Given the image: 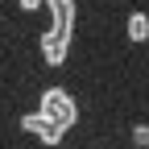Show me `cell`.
<instances>
[{
    "mask_svg": "<svg viewBox=\"0 0 149 149\" xmlns=\"http://www.w3.org/2000/svg\"><path fill=\"white\" fill-rule=\"evenodd\" d=\"M50 13H54V29L62 33L74 29V0H50Z\"/></svg>",
    "mask_w": 149,
    "mask_h": 149,
    "instance_id": "277c9868",
    "label": "cell"
},
{
    "mask_svg": "<svg viewBox=\"0 0 149 149\" xmlns=\"http://www.w3.org/2000/svg\"><path fill=\"white\" fill-rule=\"evenodd\" d=\"M128 37H133V42H145V37H149V17L145 13H133V17H128Z\"/></svg>",
    "mask_w": 149,
    "mask_h": 149,
    "instance_id": "5b68a950",
    "label": "cell"
},
{
    "mask_svg": "<svg viewBox=\"0 0 149 149\" xmlns=\"http://www.w3.org/2000/svg\"><path fill=\"white\" fill-rule=\"evenodd\" d=\"M66 50H70V33H62V29H46L42 33V58L50 62V66H62L66 62Z\"/></svg>",
    "mask_w": 149,
    "mask_h": 149,
    "instance_id": "3957f363",
    "label": "cell"
},
{
    "mask_svg": "<svg viewBox=\"0 0 149 149\" xmlns=\"http://www.w3.org/2000/svg\"><path fill=\"white\" fill-rule=\"evenodd\" d=\"M42 112H46L50 120H58L62 128H70L74 116H79V108H74V100H70V91H62V87H46V91H42Z\"/></svg>",
    "mask_w": 149,
    "mask_h": 149,
    "instance_id": "6da1fadb",
    "label": "cell"
},
{
    "mask_svg": "<svg viewBox=\"0 0 149 149\" xmlns=\"http://www.w3.org/2000/svg\"><path fill=\"white\" fill-rule=\"evenodd\" d=\"M21 128H25V133H33V137H42L46 145H58V141L66 137V128H62L58 120H50L46 112H29V116L21 120Z\"/></svg>",
    "mask_w": 149,
    "mask_h": 149,
    "instance_id": "7a4b0ae2",
    "label": "cell"
},
{
    "mask_svg": "<svg viewBox=\"0 0 149 149\" xmlns=\"http://www.w3.org/2000/svg\"><path fill=\"white\" fill-rule=\"evenodd\" d=\"M37 4H42V0H21V8H25V13H33Z\"/></svg>",
    "mask_w": 149,
    "mask_h": 149,
    "instance_id": "52a82bcc",
    "label": "cell"
},
{
    "mask_svg": "<svg viewBox=\"0 0 149 149\" xmlns=\"http://www.w3.org/2000/svg\"><path fill=\"white\" fill-rule=\"evenodd\" d=\"M133 141H137V145H149V128H145V124L133 128Z\"/></svg>",
    "mask_w": 149,
    "mask_h": 149,
    "instance_id": "8992f818",
    "label": "cell"
}]
</instances>
